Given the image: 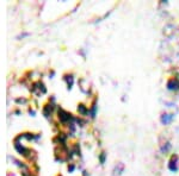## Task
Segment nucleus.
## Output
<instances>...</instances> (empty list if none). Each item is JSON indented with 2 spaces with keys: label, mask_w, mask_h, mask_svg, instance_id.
Segmentation results:
<instances>
[{
  "label": "nucleus",
  "mask_w": 179,
  "mask_h": 176,
  "mask_svg": "<svg viewBox=\"0 0 179 176\" xmlns=\"http://www.w3.org/2000/svg\"><path fill=\"white\" fill-rule=\"evenodd\" d=\"M57 176H60V175H57Z\"/></svg>",
  "instance_id": "1a4fd4ad"
},
{
  "label": "nucleus",
  "mask_w": 179,
  "mask_h": 176,
  "mask_svg": "<svg viewBox=\"0 0 179 176\" xmlns=\"http://www.w3.org/2000/svg\"><path fill=\"white\" fill-rule=\"evenodd\" d=\"M123 169H124V165H123L122 163L117 164V167H116V168H115V171H114V175L116 176V174H117V175L119 176V175H121V171H122Z\"/></svg>",
  "instance_id": "39448f33"
},
{
  "label": "nucleus",
  "mask_w": 179,
  "mask_h": 176,
  "mask_svg": "<svg viewBox=\"0 0 179 176\" xmlns=\"http://www.w3.org/2000/svg\"><path fill=\"white\" fill-rule=\"evenodd\" d=\"M167 88L171 89V91H177V89H179V81L177 79H171V80L167 82Z\"/></svg>",
  "instance_id": "f257e3e1"
},
{
  "label": "nucleus",
  "mask_w": 179,
  "mask_h": 176,
  "mask_svg": "<svg viewBox=\"0 0 179 176\" xmlns=\"http://www.w3.org/2000/svg\"><path fill=\"white\" fill-rule=\"evenodd\" d=\"M104 161H105V153L103 152V153H101V163H104Z\"/></svg>",
  "instance_id": "6e6552de"
},
{
  "label": "nucleus",
  "mask_w": 179,
  "mask_h": 176,
  "mask_svg": "<svg viewBox=\"0 0 179 176\" xmlns=\"http://www.w3.org/2000/svg\"><path fill=\"white\" fill-rule=\"evenodd\" d=\"M66 80H67V84H68V88H70V87H72V84H73V76L69 75V76L66 77Z\"/></svg>",
  "instance_id": "0eeeda50"
},
{
  "label": "nucleus",
  "mask_w": 179,
  "mask_h": 176,
  "mask_svg": "<svg viewBox=\"0 0 179 176\" xmlns=\"http://www.w3.org/2000/svg\"><path fill=\"white\" fill-rule=\"evenodd\" d=\"M78 112H80L81 114H86V112H87V108H86V106H84V105H79Z\"/></svg>",
  "instance_id": "423d86ee"
},
{
  "label": "nucleus",
  "mask_w": 179,
  "mask_h": 176,
  "mask_svg": "<svg viewBox=\"0 0 179 176\" xmlns=\"http://www.w3.org/2000/svg\"><path fill=\"white\" fill-rule=\"evenodd\" d=\"M168 168L171 171H177V157L173 156L172 160L170 161V164H168Z\"/></svg>",
  "instance_id": "7ed1b4c3"
},
{
  "label": "nucleus",
  "mask_w": 179,
  "mask_h": 176,
  "mask_svg": "<svg viewBox=\"0 0 179 176\" xmlns=\"http://www.w3.org/2000/svg\"><path fill=\"white\" fill-rule=\"evenodd\" d=\"M172 120H173V115L172 114L165 113V114H163V117H161V122H163V124H168V122H171Z\"/></svg>",
  "instance_id": "20e7f679"
},
{
  "label": "nucleus",
  "mask_w": 179,
  "mask_h": 176,
  "mask_svg": "<svg viewBox=\"0 0 179 176\" xmlns=\"http://www.w3.org/2000/svg\"><path fill=\"white\" fill-rule=\"evenodd\" d=\"M59 118H60V120L62 122H66L70 119V114L69 113H67L65 109L60 108V109H59Z\"/></svg>",
  "instance_id": "f03ea898"
}]
</instances>
